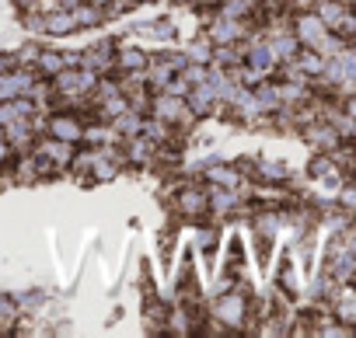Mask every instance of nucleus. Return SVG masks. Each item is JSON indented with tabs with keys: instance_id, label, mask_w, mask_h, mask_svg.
Listing matches in <instances>:
<instances>
[{
	"instance_id": "1",
	"label": "nucleus",
	"mask_w": 356,
	"mask_h": 338,
	"mask_svg": "<svg viewBox=\"0 0 356 338\" xmlns=\"http://www.w3.org/2000/svg\"><path fill=\"white\" fill-rule=\"evenodd\" d=\"M213 317L227 328H241L248 317V293L245 289H224L213 300Z\"/></svg>"
},
{
	"instance_id": "2",
	"label": "nucleus",
	"mask_w": 356,
	"mask_h": 338,
	"mask_svg": "<svg viewBox=\"0 0 356 338\" xmlns=\"http://www.w3.org/2000/svg\"><path fill=\"white\" fill-rule=\"evenodd\" d=\"M46 136L63 140V143H84V122L74 112H53L46 122Z\"/></svg>"
},
{
	"instance_id": "3",
	"label": "nucleus",
	"mask_w": 356,
	"mask_h": 338,
	"mask_svg": "<svg viewBox=\"0 0 356 338\" xmlns=\"http://www.w3.org/2000/svg\"><path fill=\"white\" fill-rule=\"evenodd\" d=\"M207 39H210L213 46H238V42L245 39V25H241L238 18L217 15V18L207 25Z\"/></svg>"
},
{
	"instance_id": "4",
	"label": "nucleus",
	"mask_w": 356,
	"mask_h": 338,
	"mask_svg": "<svg viewBox=\"0 0 356 338\" xmlns=\"http://www.w3.org/2000/svg\"><path fill=\"white\" fill-rule=\"evenodd\" d=\"M77 63H81V67H88L91 74L105 77V74H112V63H115V46H112V42H95L91 49L77 53Z\"/></svg>"
},
{
	"instance_id": "5",
	"label": "nucleus",
	"mask_w": 356,
	"mask_h": 338,
	"mask_svg": "<svg viewBox=\"0 0 356 338\" xmlns=\"http://www.w3.org/2000/svg\"><path fill=\"white\" fill-rule=\"evenodd\" d=\"M147 63H150V56L143 53V49H136V46H129V42H122V46H115V63H112V74H129V77H143V70H147Z\"/></svg>"
},
{
	"instance_id": "6",
	"label": "nucleus",
	"mask_w": 356,
	"mask_h": 338,
	"mask_svg": "<svg viewBox=\"0 0 356 338\" xmlns=\"http://www.w3.org/2000/svg\"><path fill=\"white\" fill-rule=\"evenodd\" d=\"M32 84H35V70H25V67H15L8 74H0V101L29 94Z\"/></svg>"
},
{
	"instance_id": "7",
	"label": "nucleus",
	"mask_w": 356,
	"mask_h": 338,
	"mask_svg": "<svg viewBox=\"0 0 356 338\" xmlns=\"http://www.w3.org/2000/svg\"><path fill=\"white\" fill-rule=\"evenodd\" d=\"M175 210H178V213H186V217H203V213L210 210V192L200 189V185L178 189V196H175Z\"/></svg>"
},
{
	"instance_id": "8",
	"label": "nucleus",
	"mask_w": 356,
	"mask_h": 338,
	"mask_svg": "<svg viewBox=\"0 0 356 338\" xmlns=\"http://www.w3.org/2000/svg\"><path fill=\"white\" fill-rule=\"evenodd\" d=\"M297 42H304L307 49H321L328 42V32H325V22L318 15H300L297 18Z\"/></svg>"
},
{
	"instance_id": "9",
	"label": "nucleus",
	"mask_w": 356,
	"mask_h": 338,
	"mask_svg": "<svg viewBox=\"0 0 356 338\" xmlns=\"http://www.w3.org/2000/svg\"><path fill=\"white\" fill-rule=\"evenodd\" d=\"M42 32L46 35H70V32H77V18H74L70 4L53 8V11H42Z\"/></svg>"
},
{
	"instance_id": "10",
	"label": "nucleus",
	"mask_w": 356,
	"mask_h": 338,
	"mask_svg": "<svg viewBox=\"0 0 356 338\" xmlns=\"http://www.w3.org/2000/svg\"><path fill=\"white\" fill-rule=\"evenodd\" d=\"M186 105H189L193 119H207V115L217 108V94H213V87L203 81V84H193V87H189V94H186Z\"/></svg>"
},
{
	"instance_id": "11",
	"label": "nucleus",
	"mask_w": 356,
	"mask_h": 338,
	"mask_svg": "<svg viewBox=\"0 0 356 338\" xmlns=\"http://www.w3.org/2000/svg\"><path fill=\"white\" fill-rule=\"evenodd\" d=\"M77 63V56L74 53H56V49H39V56H35V74H42V77H53V74H60L63 67H74Z\"/></svg>"
},
{
	"instance_id": "12",
	"label": "nucleus",
	"mask_w": 356,
	"mask_h": 338,
	"mask_svg": "<svg viewBox=\"0 0 356 338\" xmlns=\"http://www.w3.org/2000/svg\"><path fill=\"white\" fill-rule=\"evenodd\" d=\"M0 133H4V140L11 143V150H25V146L32 143V136H35V126H32L29 119H18V122L4 126Z\"/></svg>"
},
{
	"instance_id": "13",
	"label": "nucleus",
	"mask_w": 356,
	"mask_h": 338,
	"mask_svg": "<svg viewBox=\"0 0 356 338\" xmlns=\"http://www.w3.org/2000/svg\"><path fill=\"white\" fill-rule=\"evenodd\" d=\"M70 11H74V18H77V32L81 28H98L102 22H105V11L102 8H95V4H70Z\"/></svg>"
},
{
	"instance_id": "14",
	"label": "nucleus",
	"mask_w": 356,
	"mask_h": 338,
	"mask_svg": "<svg viewBox=\"0 0 356 338\" xmlns=\"http://www.w3.org/2000/svg\"><path fill=\"white\" fill-rule=\"evenodd\" d=\"M112 126L129 140V136H136V133H143V115L136 112V108H126V112H119L115 119H112Z\"/></svg>"
},
{
	"instance_id": "15",
	"label": "nucleus",
	"mask_w": 356,
	"mask_h": 338,
	"mask_svg": "<svg viewBox=\"0 0 356 338\" xmlns=\"http://www.w3.org/2000/svg\"><path fill=\"white\" fill-rule=\"evenodd\" d=\"M207 178L213 185H220V189H238L241 185V175L234 171V167H224V164H213L210 171H207Z\"/></svg>"
},
{
	"instance_id": "16",
	"label": "nucleus",
	"mask_w": 356,
	"mask_h": 338,
	"mask_svg": "<svg viewBox=\"0 0 356 338\" xmlns=\"http://www.w3.org/2000/svg\"><path fill=\"white\" fill-rule=\"evenodd\" d=\"M245 63L252 67V70H269L273 67V53H269V46H262V42H252L248 46V53H245Z\"/></svg>"
},
{
	"instance_id": "17",
	"label": "nucleus",
	"mask_w": 356,
	"mask_h": 338,
	"mask_svg": "<svg viewBox=\"0 0 356 338\" xmlns=\"http://www.w3.org/2000/svg\"><path fill=\"white\" fill-rule=\"evenodd\" d=\"M217 15H224V18H248V15H255V0H220V8H217Z\"/></svg>"
},
{
	"instance_id": "18",
	"label": "nucleus",
	"mask_w": 356,
	"mask_h": 338,
	"mask_svg": "<svg viewBox=\"0 0 356 338\" xmlns=\"http://www.w3.org/2000/svg\"><path fill=\"white\" fill-rule=\"evenodd\" d=\"M269 53H273V60H293L297 53H300V46H297V39H290V35H280V39H273L269 42Z\"/></svg>"
},
{
	"instance_id": "19",
	"label": "nucleus",
	"mask_w": 356,
	"mask_h": 338,
	"mask_svg": "<svg viewBox=\"0 0 356 338\" xmlns=\"http://www.w3.org/2000/svg\"><path fill=\"white\" fill-rule=\"evenodd\" d=\"M234 203H238L234 189H220V185H217V189L210 192V210H213V213H220V217H224V213H231V210H234Z\"/></svg>"
},
{
	"instance_id": "20",
	"label": "nucleus",
	"mask_w": 356,
	"mask_h": 338,
	"mask_svg": "<svg viewBox=\"0 0 356 338\" xmlns=\"http://www.w3.org/2000/svg\"><path fill=\"white\" fill-rule=\"evenodd\" d=\"M293 60H297V70H304V74H321L325 70V60L318 56V49H304Z\"/></svg>"
},
{
	"instance_id": "21",
	"label": "nucleus",
	"mask_w": 356,
	"mask_h": 338,
	"mask_svg": "<svg viewBox=\"0 0 356 338\" xmlns=\"http://www.w3.org/2000/svg\"><path fill=\"white\" fill-rule=\"evenodd\" d=\"M311 175L321 178L325 185H335V182H339V175H335V167H332L328 157H314V160H311Z\"/></svg>"
},
{
	"instance_id": "22",
	"label": "nucleus",
	"mask_w": 356,
	"mask_h": 338,
	"mask_svg": "<svg viewBox=\"0 0 356 338\" xmlns=\"http://www.w3.org/2000/svg\"><path fill=\"white\" fill-rule=\"evenodd\" d=\"M186 60H189V63H203V67H210V60H213V42H210V39H196V46L186 53Z\"/></svg>"
},
{
	"instance_id": "23",
	"label": "nucleus",
	"mask_w": 356,
	"mask_h": 338,
	"mask_svg": "<svg viewBox=\"0 0 356 338\" xmlns=\"http://www.w3.org/2000/svg\"><path fill=\"white\" fill-rule=\"evenodd\" d=\"M335 310H339V317H342V321H356V289H342V296H339Z\"/></svg>"
},
{
	"instance_id": "24",
	"label": "nucleus",
	"mask_w": 356,
	"mask_h": 338,
	"mask_svg": "<svg viewBox=\"0 0 356 338\" xmlns=\"http://www.w3.org/2000/svg\"><path fill=\"white\" fill-rule=\"evenodd\" d=\"M342 15H346V11L335 4V0H321V22H325V25H335Z\"/></svg>"
},
{
	"instance_id": "25",
	"label": "nucleus",
	"mask_w": 356,
	"mask_h": 338,
	"mask_svg": "<svg viewBox=\"0 0 356 338\" xmlns=\"http://www.w3.org/2000/svg\"><path fill=\"white\" fill-rule=\"evenodd\" d=\"M335 32H339V35H346V39H349V35H356V15H342V18L335 22Z\"/></svg>"
},
{
	"instance_id": "26",
	"label": "nucleus",
	"mask_w": 356,
	"mask_h": 338,
	"mask_svg": "<svg viewBox=\"0 0 356 338\" xmlns=\"http://www.w3.org/2000/svg\"><path fill=\"white\" fill-rule=\"evenodd\" d=\"M15 310H18V307H15V300H11V296H0V321L11 324V321H15Z\"/></svg>"
},
{
	"instance_id": "27",
	"label": "nucleus",
	"mask_w": 356,
	"mask_h": 338,
	"mask_svg": "<svg viewBox=\"0 0 356 338\" xmlns=\"http://www.w3.org/2000/svg\"><path fill=\"white\" fill-rule=\"evenodd\" d=\"M280 286L283 289H293V265L290 262H283V269H280Z\"/></svg>"
},
{
	"instance_id": "28",
	"label": "nucleus",
	"mask_w": 356,
	"mask_h": 338,
	"mask_svg": "<svg viewBox=\"0 0 356 338\" xmlns=\"http://www.w3.org/2000/svg\"><path fill=\"white\" fill-rule=\"evenodd\" d=\"M15 4H18L22 11H35V8H39V0H15Z\"/></svg>"
},
{
	"instance_id": "29",
	"label": "nucleus",
	"mask_w": 356,
	"mask_h": 338,
	"mask_svg": "<svg viewBox=\"0 0 356 338\" xmlns=\"http://www.w3.org/2000/svg\"><path fill=\"white\" fill-rule=\"evenodd\" d=\"M349 115H356V98H353V101H349Z\"/></svg>"
},
{
	"instance_id": "30",
	"label": "nucleus",
	"mask_w": 356,
	"mask_h": 338,
	"mask_svg": "<svg viewBox=\"0 0 356 338\" xmlns=\"http://www.w3.org/2000/svg\"><path fill=\"white\" fill-rule=\"evenodd\" d=\"M168 4H189V0H168Z\"/></svg>"
}]
</instances>
